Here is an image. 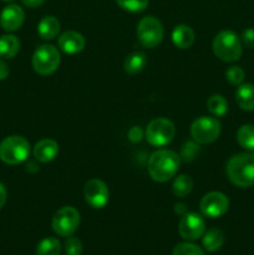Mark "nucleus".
I'll list each match as a JSON object with an SVG mask.
<instances>
[{
    "label": "nucleus",
    "mask_w": 254,
    "mask_h": 255,
    "mask_svg": "<svg viewBox=\"0 0 254 255\" xmlns=\"http://www.w3.org/2000/svg\"><path fill=\"white\" fill-rule=\"evenodd\" d=\"M179 168V156L171 149H158L148 159V173L158 183L169 181Z\"/></svg>",
    "instance_id": "nucleus-1"
},
{
    "label": "nucleus",
    "mask_w": 254,
    "mask_h": 255,
    "mask_svg": "<svg viewBox=\"0 0 254 255\" xmlns=\"http://www.w3.org/2000/svg\"><path fill=\"white\" fill-rule=\"evenodd\" d=\"M227 176L237 187L248 188L254 184V154L238 153L227 163Z\"/></svg>",
    "instance_id": "nucleus-2"
},
{
    "label": "nucleus",
    "mask_w": 254,
    "mask_h": 255,
    "mask_svg": "<svg viewBox=\"0 0 254 255\" xmlns=\"http://www.w3.org/2000/svg\"><path fill=\"white\" fill-rule=\"evenodd\" d=\"M213 52L224 62L238 61L242 56V42L236 32L223 30L213 40Z\"/></svg>",
    "instance_id": "nucleus-3"
},
{
    "label": "nucleus",
    "mask_w": 254,
    "mask_h": 255,
    "mask_svg": "<svg viewBox=\"0 0 254 255\" xmlns=\"http://www.w3.org/2000/svg\"><path fill=\"white\" fill-rule=\"evenodd\" d=\"M30 154V143L21 136H9L0 142V159L6 164H19Z\"/></svg>",
    "instance_id": "nucleus-4"
},
{
    "label": "nucleus",
    "mask_w": 254,
    "mask_h": 255,
    "mask_svg": "<svg viewBox=\"0 0 254 255\" xmlns=\"http://www.w3.org/2000/svg\"><path fill=\"white\" fill-rule=\"evenodd\" d=\"M60 61H61V57H60L59 50L54 45L44 44L35 50L31 64L35 72L42 75V76H46V75H51L56 71Z\"/></svg>",
    "instance_id": "nucleus-5"
},
{
    "label": "nucleus",
    "mask_w": 254,
    "mask_h": 255,
    "mask_svg": "<svg viewBox=\"0 0 254 255\" xmlns=\"http://www.w3.org/2000/svg\"><path fill=\"white\" fill-rule=\"evenodd\" d=\"M163 26L154 16H144L137 25V39L139 44L147 49H153L161 44L163 39Z\"/></svg>",
    "instance_id": "nucleus-6"
},
{
    "label": "nucleus",
    "mask_w": 254,
    "mask_h": 255,
    "mask_svg": "<svg viewBox=\"0 0 254 255\" xmlns=\"http://www.w3.org/2000/svg\"><path fill=\"white\" fill-rule=\"evenodd\" d=\"M174 134H176V127L173 122L163 117L151 121L146 128L147 142L153 147L167 146L173 139Z\"/></svg>",
    "instance_id": "nucleus-7"
},
{
    "label": "nucleus",
    "mask_w": 254,
    "mask_h": 255,
    "mask_svg": "<svg viewBox=\"0 0 254 255\" xmlns=\"http://www.w3.org/2000/svg\"><path fill=\"white\" fill-rule=\"evenodd\" d=\"M79 211L74 207H62L52 217L51 226L55 233L60 237H71L80 226Z\"/></svg>",
    "instance_id": "nucleus-8"
},
{
    "label": "nucleus",
    "mask_w": 254,
    "mask_h": 255,
    "mask_svg": "<svg viewBox=\"0 0 254 255\" xmlns=\"http://www.w3.org/2000/svg\"><path fill=\"white\" fill-rule=\"evenodd\" d=\"M191 134L198 143H211L221 134V122L214 117H199L192 124Z\"/></svg>",
    "instance_id": "nucleus-9"
},
{
    "label": "nucleus",
    "mask_w": 254,
    "mask_h": 255,
    "mask_svg": "<svg viewBox=\"0 0 254 255\" xmlns=\"http://www.w3.org/2000/svg\"><path fill=\"white\" fill-rule=\"evenodd\" d=\"M199 208L203 216L208 218H219L228 211L229 199L221 192H211L202 198Z\"/></svg>",
    "instance_id": "nucleus-10"
},
{
    "label": "nucleus",
    "mask_w": 254,
    "mask_h": 255,
    "mask_svg": "<svg viewBox=\"0 0 254 255\" xmlns=\"http://www.w3.org/2000/svg\"><path fill=\"white\" fill-rule=\"evenodd\" d=\"M179 236L186 241H197L201 237H203L206 232V223L204 219L199 214L193 212H187L184 216H182L181 222L178 226Z\"/></svg>",
    "instance_id": "nucleus-11"
},
{
    "label": "nucleus",
    "mask_w": 254,
    "mask_h": 255,
    "mask_svg": "<svg viewBox=\"0 0 254 255\" xmlns=\"http://www.w3.org/2000/svg\"><path fill=\"white\" fill-rule=\"evenodd\" d=\"M84 197L87 204L95 209L106 207L110 199V192L106 184L101 179H90L84 188Z\"/></svg>",
    "instance_id": "nucleus-12"
},
{
    "label": "nucleus",
    "mask_w": 254,
    "mask_h": 255,
    "mask_svg": "<svg viewBox=\"0 0 254 255\" xmlns=\"http://www.w3.org/2000/svg\"><path fill=\"white\" fill-rule=\"evenodd\" d=\"M24 20V10L16 4L7 5L0 12V25L6 31H16V30H19Z\"/></svg>",
    "instance_id": "nucleus-13"
},
{
    "label": "nucleus",
    "mask_w": 254,
    "mask_h": 255,
    "mask_svg": "<svg viewBox=\"0 0 254 255\" xmlns=\"http://www.w3.org/2000/svg\"><path fill=\"white\" fill-rule=\"evenodd\" d=\"M85 44H86L85 37L80 32L74 31V30L65 31L64 34L60 35L59 40H57V45H59L60 50L69 55L81 52L84 50Z\"/></svg>",
    "instance_id": "nucleus-14"
},
{
    "label": "nucleus",
    "mask_w": 254,
    "mask_h": 255,
    "mask_svg": "<svg viewBox=\"0 0 254 255\" xmlns=\"http://www.w3.org/2000/svg\"><path fill=\"white\" fill-rule=\"evenodd\" d=\"M59 154V144L51 138H44L34 147V157L41 163H47L56 158Z\"/></svg>",
    "instance_id": "nucleus-15"
},
{
    "label": "nucleus",
    "mask_w": 254,
    "mask_h": 255,
    "mask_svg": "<svg viewBox=\"0 0 254 255\" xmlns=\"http://www.w3.org/2000/svg\"><path fill=\"white\" fill-rule=\"evenodd\" d=\"M172 41L178 49H189L194 42L193 30L188 25H178L172 32Z\"/></svg>",
    "instance_id": "nucleus-16"
},
{
    "label": "nucleus",
    "mask_w": 254,
    "mask_h": 255,
    "mask_svg": "<svg viewBox=\"0 0 254 255\" xmlns=\"http://www.w3.org/2000/svg\"><path fill=\"white\" fill-rule=\"evenodd\" d=\"M238 106L244 111H254V85L242 84L236 92Z\"/></svg>",
    "instance_id": "nucleus-17"
},
{
    "label": "nucleus",
    "mask_w": 254,
    "mask_h": 255,
    "mask_svg": "<svg viewBox=\"0 0 254 255\" xmlns=\"http://www.w3.org/2000/svg\"><path fill=\"white\" fill-rule=\"evenodd\" d=\"M60 31V21L55 16H45L40 20L37 25V32L44 40H52L57 36Z\"/></svg>",
    "instance_id": "nucleus-18"
},
{
    "label": "nucleus",
    "mask_w": 254,
    "mask_h": 255,
    "mask_svg": "<svg viewBox=\"0 0 254 255\" xmlns=\"http://www.w3.org/2000/svg\"><path fill=\"white\" fill-rule=\"evenodd\" d=\"M20 50V40L14 35L0 36V59H12Z\"/></svg>",
    "instance_id": "nucleus-19"
},
{
    "label": "nucleus",
    "mask_w": 254,
    "mask_h": 255,
    "mask_svg": "<svg viewBox=\"0 0 254 255\" xmlns=\"http://www.w3.org/2000/svg\"><path fill=\"white\" fill-rule=\"evenodd\" d=\"M147 64V56L144 52L142 51H134L129 54L128 56L125 59L124 69L127 74L129 75H137L144 69Z\"/></svg>",
    "instance_id": "nucleus-20"
},
{
    "label": "nucleus",
    "mask_w": 254,
    "mask_h": 255,
    "mask_svg": "<svg viewBox=\"0 0 254 255\" xmlns=\"http://www.w3.org/2000/svg\"><path fill=\"white\" fill-rule=\"evenodd\" d=\"M203 247L208 252H216L223 246L224 243V234L221 229L212 228L209 231L204 232L203 234Z\"/></svg>",
    "instance_id": "nucleus-21"
},
{
    "label": "nucleus",
    "mask_w": 254,
    "mask_h": 255,
    "mask_svg": "<svg viewBox=\"0 0 254 255\" xmlns=\"http://www.w3.org/2000/svg\"><path fill=\"white\" fill-rule=\"evenodd\" d=\"M193 189V181L188 174H181L177 177L172 184V191L173 194L178 198H184L188 196Z\"/></svg>",
    "instance_id": "nucleus-22"
},
{
    "label": "nucleus",
    "mask_w": 254,
    "mask_h": 255,
    "mask_svg": "<svg viewBox=\"0 0 254 255\" xmlns=\"http://www.w3.org/2000/svg\"><path fill=\"white\" fill-rule=\"evenodd\" d=\"M237 141L243 148L254 151V125H243L237 132Z\"/></svg>",
    "instance_id": "nucleus-23"
},
{
    "label": "nucleus",
    "mask_w": 254,
    "mask_h": 255,
    "mask_svg": "<svg viewBox=\"0 0 254 255\" xmlns=\"http://www.w3.org/2000/svg\"><path fill=\"white\" fill-rule=\"evenodd\" d=\"M207 107L216 117H223L228 111V102L222 95H213L207 101Z\"/></svg>",
    "instance_id": "nucleus-24"
},
{
    "label": "nucleus",
    "mask_w": 254,
    "mask_h": 255,
    "mask_svg": "<svg viewBox=\"0 0 254 255\" xmlns=\"http://www.w3.org/2000/svg\"><path fill=\"white\" fill-rule=\"evenodd\" d=\"M61 244L56 238H45L37 244L36 255H60Z\"/></svg>",
    "instance_id": "nucleus-25"
},
{
    "label": "nucleus",
    "mask_w": 254,
    "mask_h": 255,
    "mask_svg": "<svg viewBox=\"0 0 254 255\" xmlns=\"http://www.w3.org/2000/svg\"><path fill=\"white\" fill-rule=\"evenodd\" d=\"M121 9L128 12H142L148 6V0H115Z\"/></svg>",
    "instance_id": "nucleus-26"
},
{
    "label": "nucleus",
    "mask_w": 254,
    "mask_h": 255,
    "mask_svg": "<svg viewBox=\"0 0 254 255\" xmlns=\"http://www.w3.org/2000/svg\"><path fill=\"white\" fill-rule=\"evenodd\" d=\"M173 255H204V252L196 244L184 242L174 247Z\"/></svg>",
    "instance_id": "nucleus-27"
},
{
    "label": "nucleus",
    "mask_w": 254,
    "mask_h": 255,
    "mask_svg": "<svg viewBox=\"0 0 254 255\" xmlns=\"http://www.w3.org/2000/svg\"><path fill=\"white\" fill-rule=\"evenodd\" d=\"M244 76H246V74H244L243 69L239 66H231L226 71L227 80H228L229 84L234 85V86H239V85H242V82H243L244 80Z\"/></svg>",
    "instance_id": "nucleus-28"
},
{
    "label": "nucleus",
    "mask_w": 254,
    "mask_h": 255,
    "mask_svg": "<svg viewBox=\"0 0 254 255\" xmlns=\"http://www.w3.org/2000/svg\"><path fill=\"white\" fill-rule=\"evenodd\" d=\"M65 254L66 255H81L82 254V243L80 239L70 237L65 242Z\"/></svg>",
    "instance_id": "nucleus-29"
},
{
    "label": "nucleus",
    "mask_w": 254,
    "mask_h": 255,
    "mask_svg": "<svg viewBox=\"0 0 254 255\" xmlns=\"http://www.w3.org/2000/svg\"><path fill=\"white\" fill-rule=\"evenodd\" d=\"M242 41L249 49H254V27L246 29L242 34Z\"/></svg>",
    "instance_id": "nucleus-30"
},
{
    "label": "nucleus",
    "mask_w": 254,
    "mask_h": 255,
    "mask_svg": "<svg viewBox=\"0 0 254 255\" xmlns=\"http://www.w3.org/2000/svg\"><path fill=\"white\" fill-rule=\"evenodd\" d=\"M128 137L132 142H139L142 138V131L139 127H132L128 132Z\"/></svg>",
    "instance_id": "nucleus-31"
},
{
    "label": "nucleus",
    "mask_w": 254,
    "mask_h": 255,
    "mask_svg": "<svg viewBox=\"0 0 254 255\" xmlns=\"http://www.w3.org/2000/svg\"><path fill=\"white\" fill-rule=\"evenodd\" d=\"M9 66H7L6 62L4 61V59H0V81L6 79L9 76Z\"/></svg>",
    "instance_id": "nucleus-32"
},
{
    "label": "nucleus",
    "mask_w": 254,
    "mask_h": 255,
    "mask_svg": "<svg viewBox=\"0 0 254 255\" xmlns=\"http://www.w3.org/2000/svg\"><path fill=\"white\" fill-rule=\"evenodd\" d=\"M194 148H196V146H194V144H192V143H188V144H186V146H184L183 157L186 158V161H187V159H188V161H191V159L193 158L194 153H192V149H194Z\"/></svg>",
    "instance_id": "nucleus-33"
},
{
    "label": "nucleus",
    "mask_w": 254,
    "mask_h": 255,
    "mask_svg": "<svg viewBox=\"0 0 254 255\" xmlns=\"http://www.w3.org/2000/svg\"><path fill=\"white\" fill-rule=\"evenodd\" d=\"M6 197H7L6 189H5L4 184L0 183V209H1L2 207L5 206V203H6Z\"/></svg>",
    "instance_id": "nucleus-34"
},
{
    "label": "nucleus",
    "mask_w": 254,
    "mask_h": 255,
    "mask_svg": "<svg viewBox=\"0 0 254 255\" xmlns=\"http://www.w3.org/2000/svg\"><path fill=\"white\" fill-rule=\"evenodd\" d=\"M22 4L27 7H37L45 2V0H21Z\"/></svg>",
    "instance_id": "nucleus-35"
},
{
    "label": "nucleus",
    "mask_w": 254,
    "mask_h": 255,
    "mask_svg": "<svg viewBox=\"0 0 254 255\" xmlns=\"http://www.w3.org/2000/svg\"><path fill=\"white\" fill-rule=\"evenodd\" d=\"M174 212H176L178 216H184L187 213V206L183 203H177L174 206Z\"/></svg>",
    "instance_id": "nucleus-36"
},
{
    "label": "nucleus",
    "mask_w": 254,
    "mask_h": 255,
    "mask_svg": "<svg viewBox=\"0 0 254 255\" xmlns=\"http://www.w3.org/2000/svg\"><path fill=\"white\" fill-rule=\"evenodd\" d=\"M1 1H6V2H10V1H14V0H1Z\"/></svg>",
    "instance_id": "nucleus-37"
}]
</instances>
